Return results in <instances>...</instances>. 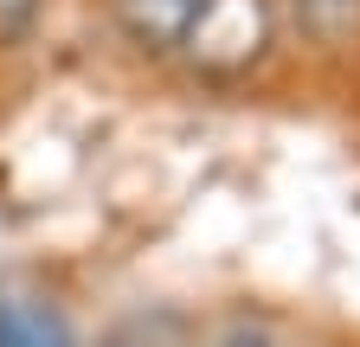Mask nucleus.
I'll use <instances>...</instances> for the list:
<instances>
[{"label":"nucleus","instance_id":"obj_1","mask_svg":"<svg viewBox=\"0 0 360 347\" xmlns=\"http://www.w3.org/2000/svg\"><path fill=\"white\" fill-rule=\"evenodd\" d=\"M270 39H277L270 0H193L180 58L193 71H206V77H238V71L264 65Z\"/></svg>","mask_w":360,"mask_h":347},{"label":"nucleus","instance_id":"obj_2","mask_svg":"<svg viewBox=\"0 0 360 347\" xmlns=\"http://www.w3.org/2000/svg\"><path fill=\"white\" fill-rule=\"evenodd\" d=\"M187 20H193V0H116V26H122V39H129L135 52H148V58L180 52Z\"/></svg>","mask_w":360,"mask_h":347},{"label":"nucleus","instance_id":"obj_3","mask_svg":"<svg viewBox=\"0 0 360 347\" xmlns=\"http://www.w3.org/2000/svg\"><path fill=\"white\" fill-rule=\"evenodd\" d=\"M0 347H77L71 322L39 296H0Z\"/></svg>","mask_w":360,"mask_h":347},{"label":"nucleus","instance_id":"obj_4","mask_svg":"<svg viewBox=\"0 0 360 347\" xmlns=\"http://www.w3.org/2000/svg\"><path fill=\"white\" fill-rule=\"evenodd\" d=\"M296 26L315 39V46H354L360 39V0H296Z\"/></svg>","mask_w":360,"mask_h":347},{"label":"nucleus","instance_id":"obj_5","mask_svg":"<svg viewBox=\"0 0 360 347\" xmlns=\"http://www.w3.org/2000/svg\"><path fill=\"white\" fill-rule=\"evenodd\" d=\"M97 347H187V322L174 309H142V315H122L110 334H97Z\"/></svg>","mask_w":360,"mask_h":347},{"label":"nucleus","instance_id":"obj_6","mask_svg":"<svg viewBox=\"0 0 360 347\" xmlns=\"http://www.w3.org/2000/svg\"><path fill=\"white\" fill-rule=\"evenodd\" d=\"M32 26H39V0H0V52L20 46Z\"/></svg>","mask_w":360,"mask_h":347},{"label":"nucleus","instance_id":"obj_7","mask_svg":"<svg viewBox=\"0 0 360 347\" xmlns=\"http://www.w3.org/2000/svg\"><path fill=\"white\" fill-rule=\"evenodd\" d=\"M212 347H270V334H251V328H238V334H225V341H212Z\"/></svg>","mask_w":360,"mask_h":347}]
</instances>
